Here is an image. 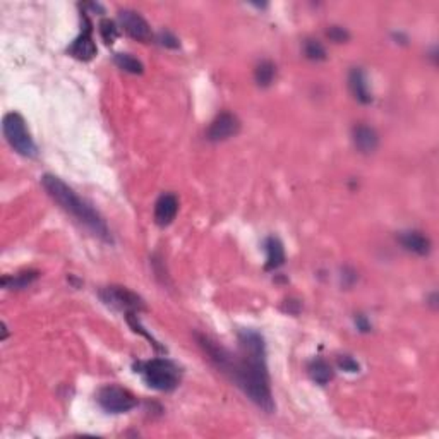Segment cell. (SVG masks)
<instances>
[{"mask_svg":"<svg viewBox=\"0 0 439 439\" xmlns=\"http://www.w3.org/2000/svg\"><path fill=\"white\" fill-rule=\"evenodd\" d=\"M239 347L240 355L236 357L232 353L229 367L223 374L230 376L252 403L266 414H273L275 400L266 366L264 338L254 330H242L239 331Z\"/></svg>","mask_w":439,"mask_h":439,"instance_id":"1","label":"cell"},{"mask_svg":"<svg viewBox=\"0 0 439 439\" xmlns=\"http://www.w3.org/2000/svg\"><path fill=\"white\" fill-rule=\"evenodd\" d=\"M42 184L45 191L48 192V196H50L62 210L67 211L70 217H74L81 225L86 226L93 236L98 237V239H102L103 242H114L109 225H107V222L103 220L102 215H100L88 201L79 198V196L76 194V191L70 189L62 178L47 174V176H43L42 178Z\"/></svg>","mask_w":439,"mask_h":439,"instance_id":"2","label":"cell"},{"mask_svg":"<svg viewBox=\"0 0 439 439\" xmlns=\"http://www.w3.org/2000/svg\"><path fill=\"white\" fill-rule=\"evenodd\" d=\"M136 369V373L143 376L146 385L158 392H174L180 383V371L169 359H151L139 362Z\"/></svg>","mask_w":439,"mask_h":439,"instance_id":"3","label":"cell"},{"mask_svg":"<svg viewBox=\"0 0 439 439\" xmlns=\"http://www.w3.org/2000/svg\"><path fill=\"white\" fill-rule=\"evenodd\" d=\"M2 131L7 143L20 155L26 156V158H35L38 155L35 141H33L31 134H29L28 128H26L24 118L20 114H16V111L7 114L2 121Z\"/></svg>","mask_w":439,"mask_h":439,"instance_id":"4","label":"cell"},{"mask_svg":"<svg viewBox=\"0 0 439 439\" xmlns=\"http://www.w3.org/2000/svg\"><path fill=\"white\" fill-rule=\"evenodd\" d=\"M98 405L109 414H125L137 405V398L122 386L109 385L98 392Z\"/></svg>","mask_w":439,"mask_h":439,"instance_id":"5","label":"cell"},{"mask_svg":"<svg viewBox=\"0 0 439 439\" xmlns=\"http://www.w3.org/2000/svg\"><path fill=\"white\" fill-rule=\"evenodd\" d=\"M100 297H102L103 302L107 306L118 309L122 312H141L146 311V304L144 300L137 295L132 290L125 288V286H117V285H110L105 286L103 290H100Z\"/></svg>","mask_w":439,"mask_h":439,"instance_id":"6","label":"cell"},{"mask_svg":"<svg viewBox=\"0 0 439 439\" xmlns=\"http://www.w3.org/2000/svg\"><path fill=\"white\" fill-rule=\"evenodd\" d=\"M240 131V121L237 115L230 114V111H222L213 118L206 131L208 141L211 143H220V141H226L230 137L237 136Z\"/></svg>","mask_w":439,"mask_h":439,"instance_id":"7","label":"cell"},{"mask_svg":"<svg viewBox=\"0 0 439 439\" xmlns=\"http://www.w3.org/2000/svg\"><path fill=\"white\" fill-rule=\"evenodd\" d=\"M118 22H121L122 29L128 33L129 36L137 42H150L153 38V33H151L150 24L146 20L141 16L139 13L131 9H124L118 13Z\"/></svg>","mask_w":439,"mask_h":439,"instance_id":"8","label":"cell"},{"mask_svg":"<svg viewBox=\"0 0 439 439\" xmlns=\"http://www.w3.org/2000/svg\"><path fill=\"white\" fill-rule=\"evenodd\" d=\"M83 20H84V29L81 31V35L74 40L67 52H69V55H72L74 59H77V61L88 62L96 55V45H95V40H93L91 22H89L86 14L83 16Z\"/></svg>","mask_w":439,"mask_h":439,"instance_id":"9","label":"cell"},{"mask_svg":"<svg viewBox=\"0 0 439 439\" xmlns=\"http://www.w3.org/2000/svg\"><path fill=\"white\" fill-rule=\"evenodd\" d=\"M178 199L172 192H165L155 204V222L160 226H169L177 217Z\"/></svg>","mask_w":439,"mask_h":439,"instance_id":"10","label":"cell"},{"mask_svg":"<svg viewBox=\"0 0 439 439\" xmlns=\"http://www.w3.org/2000/svg\"><path fill=\"white\" fill-rule=\"evenodd\" d=\"M352 139L355 144L357 150L364 155L374 153L379 146V136L373 128L366 124H359L353 128L352 131Z\"/></svg>","mask_w":439,"mask_h":439,"instance_id":"11","label":"cell"},{"mask_svg":"<svg viewBox=\"0 0 439 439\" xmlns=\"http://www.w3.org/2000/svg\"><path fill=\"white\" fill-rule=\"evenodd\" d=\"M348 88H351L353 98L359 103L367 105V103L373 102V95L369 91V84H367V77L360 67H355L348 74Z\"/></svg>","mask_w":439,"mask_h":439,"instance_id":"12","label":"cell"},{"mask_svg":"<svg viewBox=\"0 0 439 439\" xmlns=\"http://www.w3.org/2000/svg\"><path fill=\"white\" fill-rule=\"evenodd\" d=\"M400 244L408 252H414L417 256H427L431 252V240L419 230H407L400 233Z\"/></svg>","mask_w":439,"mask_h":439,"instance_id":"13","label":"cell"},{"mask_svg":"<svg viewBox=\"0 0 439 439\" xmlns=\"http://www.w3.org/2000/svg\"><path fill=\"white\" fill-rule=\"evenodd\" d=\"M264 249H266V266L264 270L266 271H273L278 270L280 266L285 264V249L282 240L278 237H268L264 240Z\"/></svg>","mask_w":439,"mask_h":439,"instance_id":"14","label":"cell"},{"mask_svg":"<svg viewBox=\"0 0 439 439\" xmlns=\"http://www.w3.org/2000/svg\"><path fill=\"white\" fill-rule=\"evenodd\" d=\"M40 273L38 271H22V273H17V275H10V277H3L2 280H0V284H2L3 288L7 290H22L26 288V286H29L33 284V282L38 280Z\"/></svg>","mask_w":439,"mask_h":439,"instance_id":"15","label":"cell"},{"mask_svg":"<svg viewBox=\"0 0 439 439\" xmlns=\"http://www.w3.org/2000/svg\"><path fill=\"white\" fill-rule=\"evenodd\" d=\"M309 376L314 383L318 385H328V383L333 379V369L326 360L323 359H314L311 364H309Z\"/></svg>","mask_w":439,"mask_h":439,"instance_id":"16","label":"cell"},{"mask_svg":"<svg viewBox=\"0 0 439 439\" xmlns=\"http://www.w3.org/2000/svg\"><path fill=\"white\" fill-rule=\"evenodd\" d=\"M275 77H277V66L270 61H263L261 64L256 67L254 70V79L258 83V86L268 88L273 84Z\"/></svg>","mask_w":439,"mask_h":439,"instance_id":"17","label":"cell"},{"mask_svg":"<svg viewBox=\"0 0 439 439\" xmlns=\"http://www.w3.org/2000/svg\"><path fill=\"white\" fill-rule=\"evenodd\" d=\"M114 61L118 69L125 70V72L129 74H143L144 70L143 62L137 61V59L132 57L131 54H115Z\"/></svg>","mask_w":439,"mask_h":439,"instance_id":"18","label":"cell"},{"mask_svg":"<svg viewBox=\"0 0 439 439\" xmlns=\"http://www.w3.org/2000/svg\"><path fill=\"white\" fill-rule=\"evenodd\" d=\"M304 54H306L309 61L314 62L326 61V48L325 45L318 42V40H307V42L304 43Z\"/></svg>","mask_w":439,"mask_h":439,"instance_id":"19","label":"cell"},{"mask_svg":"<svg viewBox=\"0 0 439 439\" xmlns=\"http://www.w3.org/2000/svg\"><path fill=\"white\" fill-rule=\"evenodd\" d=\"M100 35H102L103 42L107 45H111L118 38V28L114 21L103 20L100 22Z\"/></svg>","mask_w":439,"mask_h":439,"instance_id":"20","label":"cell"},{"mask_svg":"<svg viewBox=\"0 0 439 439\" xmlns=\"http://www.w3.org/2000/svg\"><path fill=\"white\" fill-rule=\"evenodd\" d=\"M326 36L334 43H345L351 40V33L345 28H341V26H331L328 31H326Z\"/></svg>","mask_w":439,"mask_h":439,"instance_id":"21","label":"cell"},{"mask_svg":"<svg viewBox=\"0 0 439 439\" xmlns=\"http://www.w3.org/2000/svg\"><path fill=\"white\" fill-rule=\"evenodd\" d=\"M338 366L340 369H344L345 373H359L360 366L355 359H352L351 355H341L338 357Z\"/></svg>","mask_w":439,"mask_h":439,"instance_id":"22","label":"cell"},{"mask_svg":"<svg viewBox=\"0 0 439 439\" xmlns=\"http://www.w3.org/2000/svg\"><path fill=\"white\" fill-rule=\"evenodd\" d=\"M160 43L167 48H178V40L169 31H163L162 35H160Z\"/></svg>","mask_w":439,"mask_h":439,"instance_id":"23","label":"cell"},{"mask_svg":"<svg viewBox=\"0 0 439 439\" xmlns=\"http://www.w3.org/2000/svg\"><path fill=\"white\" fill-rule=\"evenodd\" d=\"M355 325H357V328L362 331V333H369L371 328H373V326H371V323L367 321L366 316H362V314H357Z\"/></svg>","mask_w":439,"mask_h":439,"instance_id":"24","label":"cell"}]
</instances>
